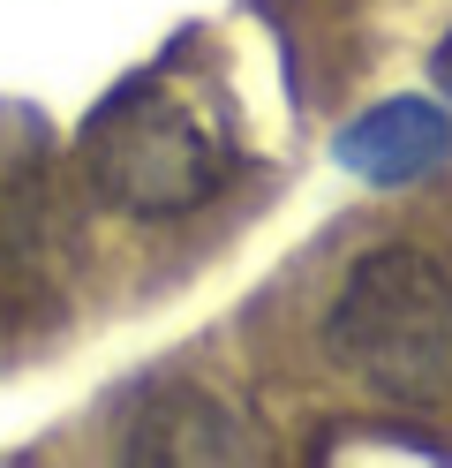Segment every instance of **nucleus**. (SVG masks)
<instances>
[{"label": "nucleus", "mask_w": 452, "mask_h": 468, "mask_svg": "<svg viewBox=\"0 0 452 468\" xmlns=\"http://www.w3.org/2000/svg\"><path fill=\"white\" fill-rule=\"evenodd\" d=\"M324 356L392 408L452 393V272L407 242L354 257L324 310Z\"/></svg>", "instance_id": "obj_1"}, {"label": "nucleus", "mask_w": 452, "mask_h": 468, "mask_svg": "<svg viewBox=\"0 0 452 468\" xmlns=\"http://www.w3.org/2000/svg\"><path fill=\"white\" fill-rule=\"evenodd\" d=\"M83 174L113 212L129 219H181L196 204L219 197L226 182V144L204 122L196 99H181L173 83L143 76L90 113L83 129Z\"/></svg>", "instance_id": "obj_2"}, {"label": "nucleus", "mask_w": 452, "mask_h": 468, "mask_svg": "<svg viewBox=\"0 0 452 468\" xmlns=\"http://www.w3.org/2000/svg\"><path fill=\"white\" fill-rule=\"evenodd\" d=\"M257 438L219 393L204 386H159L129 416V461H173V468H211V461H249Z\"/></svg>", "instance_id": "obj_3"}, {"label": "nucleus", "mask_w": 452, "mask_h": 468, "mask_svg": "<svg viewBox=\"0 0 452 468\" xmlns=\"http://www.w3.org/2000/svg\"><path fill=\"white\" fill-rule=\"evenodd\" d=\"M437 152H445V122H437L430 106H415V99L370 113V122H362V136L347 144V159H354L362 174H377V182H400V174L430 166Z\"/></svg>", "instance_id": "obj_4"}]
</instances>
